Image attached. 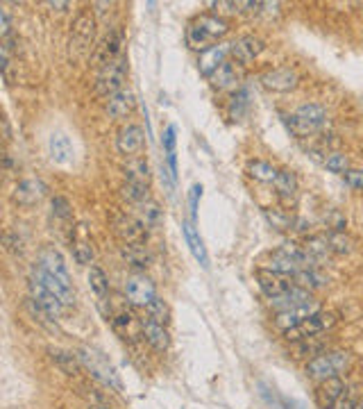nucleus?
<instances>
[{
  "mask_svg": "<svg viewBox=\"0 0 363 409\" xmlns=\"http://www.w3.org/2000/svg\"><path fill=\"white\" fill-rule=\"evenodd\" d=\"M230 32V23L223 16L214 14H200L198 19L191 21L189 30H186V41L195 51H207V48L216 46L223 41V36Z\"/></svg>",
  "mask_w": 363,
  "mask_h": 409,
  "instance_id": "f257e3e1",
  "label": "nucleus"
},
{
  "mask_svg": "<svg viewBox=\"0 0 363 409\" xmlns=\"http://www.w3.org/2000/svg\"><path fill=\"white\" fill-rule=\"evenodd\" d=\"M352 364V355L347 350H324L322 355L309 359L307 362V378L311 380H329V378H341L343 370Z\"/></svg>",
  "mask_w": 363,
  "mask_h": 409,
  "instance_id": "f03ea898",
  "label": "nucleus"
},
{
  "mask_svg": "<svg viewBox=\"0 0 363 409\" xmlns=\"http://www.w3.org/2000/svg\"><path fill=\"white\" fill-rule=\"evenodd\" d=\"M78 357H80L82 366L89 370V375L93 380H98L103 387H107L111 391H123V384H121L116 368L109 364V359L103 353L89 348V345H82V348L78 350Z\"/></svg>",
  "mask_w": 363,
  "mask_h": 409,
  "instance_id": "7ed1b4c3",
  "label": "nucleus"
},
{
  "mask_svg": "<svg viewBox=\"0 0 363 409\" xmlns=\"http://www.w3.org/2000/svg\"><path fill=\"white\" fill-rule=\"evenodd\" d=\"M93 36H96V19L89 9H84L75 16L71 26V34H68L71 59H82L89 55L93 48Z\"/></svg>",
  "mask_w": 363,
  "mask_h": 409,
  "instance_id": "20e7f679",
  "label": "nucleus"
},
{
  "mask_svg": "<svg viewBox=\"0 0 363 409\" xmlns=\"http://www.w3.org/2000/svg\"><path fill=\"white\" fill-rule=\"evenodd\" d=\"M289 118V128L295 136H311L320 132L324 123H327V109L318 103H307L300 105Z\"/></svg>",
  "mask_w": 363,
  "mask_h": 409,
  "instance_id": "39448f33",
  "label": "nucleus"
},
{
  "mask_svg": "<svg viewBox=\"0 0 363 409\" xmlns=\"http://www.w3.org/2000/svg\"><path fill=\"white\" fill-rule=\"evenodd\" d=\"M125 80H128V57L121 55L118 59L109 61L107 66L100 69V73L96 76L93 94H96V96L111 98V96L118 94V91L123 89Z\"/></svg>",
  "mask_w": 363,
  "mask_h": 409,
  "instance_id": "423d86ee",
  "label": "nucleus"
},
{
  "mask_svg": "<svg viewBox=\"0 0 363 409\" xmlns=\"http://www.w3.org/2000/svg\"><path fill=\"white\" fill-rule=\"evenodd\" d=\"M125 298H128L132 307L148 309L159 296H157L155 282L148 276H143V273H132V276H128V280H125Z\"/></svg>",
  "mask_w": 363,
  "mask_h": 409,
  "instance_id": "0eeeda50",
  "label": "nucleus"
},
{
  "mask_svg": "<svg viewBox=\"0 0 363 409\" xmlns=\"http://www.w3.org/2000/svg\"><path fill=\"white\" fill-rule=\"evenodd\" d=\"M334 323H336V314L322 312V309H320V312H316L314 316H309L300 325L286 330L284 337H286V341L295 343V341H302V339H309V337H318V334H322V332H327L329 328H334Z\"/></svg>",
  "mask_w": 363,
  "mask_h": 409,
  "instance_id": "6e6552de",
  "label": "nucleus"
},
{
  "mask_svg": "<svg viewBox=\"0 0 363 409\" xmlns=\"http://www.w3.org/2000/svg\"><path fill=\"white\" fill-rule=\"evenodd\" d=\"M111 228H114V234L123 241V246L145 243L148 239V228L141 221H136L128 214H116L111 218Z\"/></svg>",
  "mask_w": 363,
  "mask_h": 409,
  "instance_id": "1a4fd4ad",
  "label": "nucleus"
},
{
  "mask_svg": "<svg viewBox=\"0 0 363 409\" xmlns=\"http://www.w3.org/2000/svg\"><path fill=\"white\" fill-rule=\"evenodd\" d=\"M28 291H30V298L53 318H57L66 309V305L61 303L57 296L50 291L41 280H36L34 276H28Z\"/></svg>",
  "mask_w": 363,
  "mask_h": 409,
  "instance_id": "9d476101",
  "label": "nucleus"
},
{
  "mask_svg": "<svg viewBox=\"0 0 363 409\" xmlns=\"http://www.w3.org/2000/svg\"><path fill=\"white\" fill-rule=\"evenodd\" d=\"M230 57H232V44L230 41H220V44L211 46V48H207V51L200 53L198 71L203 73L205 78H211Z\"/></svg>",
  "mask_w": 363,
  "mask_h": 409,
  "instance_id": "9b49d317",
  "label": "nucleus"
},
{
  "mask_svg": "<svg viewBox=\"0 0 363 409\" xmlns=\"http://www.w3.org/2000/svg\"><path fill=\"white\" fill-rule=\"evenodd\" d=\"M297 82H300V76H297V71L291 66L270 69L261 76V84H264L268 91H275V94H289L295 89Z\"/></svg>",
  "mask_w": 363,
  "mask_h": 409,
  "instance_id": "f8f14e48",
  "label": "nucleus"
},
{
  "mask_svg": "<svg viewBox=\"0 0 363 409\" xmlns=\"http://www.w3.org/2000/svg\"><path fill=\"white\" fill-rule=\"evenodd\" d=\"M48 193L46 182L39 178H28V180H21L14 191H11V201L21 207H32L36 203H41Z\"/></svg>",
  "mask_w": 363,
  "mask_h": 409,
  "instance_id": "ddd939ff",
  "label": "nucleus"
},
{
  "mask_svg": "<svg viewBox=\"0 0 363 409\" xmlns=\"http://www.w3.org/2000/svg\"><path fill=\"white\" fill-rule=\"evenodd\" d=\"M36 257H39V266H41L46 273H50V276L57 278L59 282H64V284H68V287H73L68 266H66L64 257H61V253L57 251L55 246H44Z\"/></svg>",
  "mask_w": 363,
  "mask_h": 409,
  "instance_id": "4468645a",
  "label": "nucleus"
},
{
  "mask_svg": "<svg viewBox=\"0 0 363 409\" xmlns=\"http://www.w3.org/2000/svg\"><path fill=\"white\" fill-rule=\"evenodd\" d=\"M123 44H125V34H123V30H121V28L109 30L105 39L98 44L96 53H93V61H96V64H100V69L107 66L109 61H114V59H118V57L123 55V53H121Z\"/></svg>",
  "mask_w": 363,
  "mask_h": 409,
  "instance_id": "2eb2a0df",
  "label": "nucleus"
},
{
  "mask_svg": "<svg viewBox=\"0 0 363 409\" xmlns=\"http://www.w3.org/2000/svg\"><path fill=\"white\" fill-rule=\"evenodd\" d=\"M347 391L345 382L341 378H329L318 382V387L314 391V403L318 409H334L336 403L343 398V393Z\"/></svg>",
  "mask_w": 363,
  "mask_h": 409,
  "instance_id": "dca6fc26",
  "label": "nucleus"
},
{
  "mask_svg": "<svg viewBox=\"0 0 363 409\" xmlns=\"http://www.w3.org/2000/svg\"><path fill=\"white\" fill-rule=\"evenodd\" d=\"M143 143H145V134H143L141 126H134V123L125 126L116 136V148H118V153L125 157L139 155L143 151Z\"/></svg>",
  "mask_w": 363,
  "mask_h": 409,
  "instance_id": "f3484780",
  "label": "nucleus"
},
{
  "mask_svg": "<svg viewBox=\"0 0 363 409\" xmlns=\"http://www.w3.org/2000/svg\"><path fill=\"white\" fill-rule=\"evenodd\" d=\"M257 284H259V289L264 291L266 298L275 301V298H280V296H284L286 291H289L293 284L286 280L284 276H277V273H272L268 268H257Z\"/></svg>",
  "mask_w": 363,
  "mask_h": 409,
  "instance_id": "a211bd4d",
  "label": "nucleus"
},
{
  "mask_svg": "<svg viewBox=\"0 0 363 409\" xmlns=\"http://www.w3.org/2000/svg\"><path fill=\"white\" fill-rule=\"evenodd\" d=\"M264 41L259 39V36L255 34H245L241 36V39L232 41V59L239 61V64H250L255 57H259L261 53H264Z\"/></svg>",
  "mask_w": 363,
  "mask_h": 409,
  "instance_id": "6ab92c4d",
  "label": "nucleus"
},
{
  "mask_svg": "<svg viewBox=\"0 0 363 409\" xmlns=\"http://www.w3.org/2000/svg\"><path fill=\"white\" fill-rule=\"evenodd\" d=\"M316 312H320V305L318 301H311V303H305L300 307H293V309H286V312H277V318H275V323L277 328H282L284 332L291 330L295 325H300L302 320H307L309 316H314Z\"/></svg>",
  "mask_w": 363,
  "mask_h": 409,
  "instance_id": "aec40b11",
  "label": "nucleus"
},
{
  "mask_svg": "<svg viewBox=\"0 0 363 409\" xmlns=\"http://www.w3.org/2000/svg\"><path fill=\"white\" fill-rule=\"evenodd\" d=\"M30 276H34L36 280H41L46 287L53 291L66 307L75 305V291H73V287H68V284H64V282H59L57 278H53V276H50V273H46L39 264H34V266L30 268Z\"/></svg>",
  "mask_w": 363,
  "mask_h": 409,
  "instance_id": "412c9836",
  "label": "nucleus"
},
{
  "mask_svg": "<svg viewBox=\"0 0 363 409\" xmlns=\"http://www.w3.org/2000/svg\"><path fill=\"white\" fill-rule=\"evenodd\" d=\"M241 80H243V64H239V61L234 59H227L214 76L209 78L214 89H230V86H236Z\"/></svg>",
  "mask_w": 363,
  "mask_h": 409,
  "instance_id": "4be33fe9",
  "label": "nucleus"
},
{
  "mask_svg": "<svg viewBox=\"0 0 363 409\" xmlns=\"http://www.w3.org/2000/svg\"><path fill=\"white\" fill-rule=\"evenodd\" d=\"M136 107V98L130 89H121L118 94H114L107 101V116L114 118V121H121V118H128Z\"/></svg>",
  "mask_w": 363,
  "mask_h": 409,
  "instance_id": "5701e85b",
  "label": "nucleus"
},
{
  "mask_svg": "<svg viewBox=\"0 0 363 409\" xmlns=\"http://www.w3.org/2000/svg\"><path fill=\"white\" fill-rule=\"evenodd\" d=\"M48 153H50V157H53L55 164H68V162H73V155H75L73 143H71V139L64 132H53V134H50Z\"/></svg>",
  "mask_w": 363,
  "mask_h": 409,
  "instance_id": "b1692460",
  "label": "nucleus"
},
{
  "mask_svg": "<svg viewBox=\"0 0 363 409\" xmlns=\"http://www.w3.org/2000/svg\"><path fill=\"white\" fill-rule=\"evenodd\" d=\"M141 323H143V330H141L143 339H145L150 345H153L157 353H166V350L170 348V337H168L166 325L155 323V320H150V318L141 320Z\"/></svg>",
  "mask_w": 363,
  "mask_h": 409,
  "instance_id": "393cba45",
  "label": "nucleus"
},
{
  "mask_svg": "<svg viewBox=\"0 0 363 409\" xmlns=\"http://www.w3.org/2000/svg\"><path fill=\"white\" fill-rule=\"evenodd\" d=\"M182 232H184V241H186V246H189L191 255H193L205 268H209V255H207L205 241H203V237H200V232L195 230L193 223H191V221H184V223H182Z\"/></svg>",
  "mask_w": 363,
  "mask_h": 409,
  "instance_id": "a878e982",
  "label": "nucleus"
},
{
  "mask_svg": "<svg viewBox=\"0 0 363 409\" xmlns=\"http://www.w3.org/2000/svg\"><path fill=\"white\" fill-rule=\"evenodd\" d=\"M311 301H314L311 291H307V289H302V287H297V284H293V287L286 291L284 296H280V298H275V301H270V303H272L275 309H277V312H286V309L300 307V305L311 303Z\"/></svg>",
  "mask_w": 363,
  "mask_h": 409,
  "instance_id": "bb28decb",
  "label": "nucleus"
},
{
  "mask_svg": "<svg viewBox=\"0 0 363 409\" xmlns=\"http://www.w3.org/2000/svg\"><path fill=\"white\" fill-rule=\"evenodd\" d=\"M48 355L50 359L55 362V366L61 370V373H66V375H78L80 373V357L71 353V350H61V348H48Z\"/></svg>",
  "mask_w": 363,
  "mask_h": 409,
  "instance_id": "cd10ccee",
  "label": "nucleus"
},
{
  "mask_svg": "<svg viewBox=\"0 0 363 409\" xmlns=\"http://www.w3.org/2000/svg\"><path fill=\"white\" fill-rule=\"evenodd\" d=\"M324 348H327V341L322 339V334H318V337H309V339H302V341H295V345L291 348V355L293 359H314L318 355L324 353Z\"/></svg>",
  "mask_w": 363,
  "mask_h": 409,
  "instance_id": "c85d7f7f",
  "label": "nucleus"
},
{
  "mask_svg": "<svg viewBox=\"0 0 363 409\" xmlns=\"http://www.w3.org/2000/svg\"><path fill=\"white\" fill-rule=\"evenodd\" d=\"M275 184V189H277V196L282 198L284 203H291L297 198V178H295V173L289 171V168H284L277 173V180L272 182Z\"/></svg>",
  "mask_w": 363,
  "mask_h": 409,
  "instance_id": "c756f323",
  "label": "nucleus"
},
{
  "mask_svg": "<svg viewBox=\"0 0 363 409\" xmlns=\"http://www.w3.org/2000/svg\"><path fill=\"white\" fill-rule=\"evenodd\" d=\"M121 257H123L130 266H136V268H148L150 262H153V255H150V251L145 248V243L123 246V248H121Z\"/></svg>",
  "mask_w": 363,
  "mask_h": 409,
  "instance_id": "7c9ffc66",
  "label": "nucleus"
},
{
  "mask_svg": "<svg viewBox=\"0 0 363 409\" xmlns=\"http://www.w3.org/2000/svg\"><path fill=\"white\" fill-rule=\"evenodd\" d=\"M178 130L175 126H168L164 130V136H161V146H164V155H166V166L170 171V178L178 180V153H175V143H178Z\"/></svg>",
  "mask_w": 363,
  "mask_h": 409,
  "instance_id": "2f4dec72",
  "label": "nucleus"
},
{
  "mask_svg": "<svg viewBox=\"0 0 363 409\" xmlns=\"http://www.w3.org/2000/svg\"><path fill=\"white\" fill-rule=\"evenodd\" d=\"M268 271H272V273H277V276H291V278H295L297 276V271H302L300 268L291 257H286L284 253H280V251H275L272 255H270V262H268Z\"/></svg>",
  "mask_w": 363,
  "mask_h": 409,
  "instance_id": "473e14b6",
  "label": "nucleus"
},
{
  "mask_svg": "<svg viewBox=\"0 0 363 409\" xmlns=\"http://www.w3.org/2000/svg\"><path fill=\"white\" fill-rule=\"evenodd\" d=\"M125 178H128V182L148 184V180H150V166H148L145 159L132 157L130 162L125 164Z\"/></svg>",
  "mask_w": 363,
  "mask_h": 409,
  "instance_id": "72a5a7b5",
  "label": "nucleus"
},
{
  "mask_svg": "<svg viewBox=\"0 0 363 409\" xmlns=\"http://www.w3.org/2000/svg\"><path fill=\"white\" fill-rule=\"evenodd\" d=\"M295 284L307 289V291H316V289H322L324 284H327V278L320 276L316 268H302V271H297Z\"/></svg>",
  "mask_w": 363,
  "mask_h": 409,
  "instance_id": "f704fd0d",
  "label": "nucleus"
},
{
  "mask_svg": "<svg viewBox=\"0 0 363 409\" xmlns=\"http://www.w3.org/2000/svg\"><path fill=\"white\" fill-rule=\"evenodd\" d=\"M247 173H250V178H255L259 182H275L280 171L272 164L264 162V159H252V162L247 164Z\"/></svg>",
  "mask_w": 363,
  "mask_h": 409,
  "instance_id": "c9c22d12",
  "label": "nucleus"
},
{
  "mask_svg": "<svg viewBox=\"0 0 363 409\" xmlns=\"http://www.w3.org/2000/svg\"><path fill=\"white\" fill-rule=\"evenodd\" d=\"M89 287L96 293L98 301H105L107 293H109V280H107V273L100 268V266H91L89 268Z\"/></svg>",
  "mask_w": 363,
  "mask_h": 409,
  "instance_id": "e433bc0d",
  "label": "nucleus"
},
{
  "mask_svg": "<svg viewBox=\"0 0 363 409\" xmlns=\"http://www.w3.org/2000/svg\"><path fill=\"white\" fill-rule=\"evenodd\" d=\"M123 198H128V201L134 205H143L150 201V189H148V184L128 182V184H123Z\"/></svg>",
  "mask_w": 363,
  "mask_h": 409,
  "instance_id": "4c0bfd02",
  "label": "nucleus"
},
{
  "mask_svg": "<svg viewBox=\"0 0 363 409\" xmlns=\"http://www.w3.org/2000/svg\"><path fill=\"white\" fill-rule=\"evenodd\" d=\"M264 216L275 230H293L295 228V218L291 214L282 212V209H272V212H270V209H266Z\"/></svg>",
  "mask_w": 363,
  "mask_h": 409,
  "instance_id": "58836bf2",
  "label": "nucleus"
},
{
  "mask_svg": "<svg viewBox=\"0 0 363 409\" xmlns=\"http://www.w3.org/2000/svg\"><path fill=\"white\" fill-rule=\"evenodd\" d=\"M305 251L309 253V257L318 262V259L327 257L332 251H329V243H327V237H309L307 243H305Z\"/></svg>",
  "mask_w": 363,
  "mask_h": 409,
  "instance_id": "ea45409f",
  "label": "nucleus"
},
{
  "mask_svg": "<svg viewBox=\"0 0 363 409\" xmlns=\"http://www.w3.org/2000/svg\"><path fill=\"white\" fill-rule=\"evenodd\" d=\"M324 168L334 173V176H345L349 171V157L345 153H329L324 157Z\"/></svg>",
  "mask_w": 363,
  "mask_h": 409,
  "instance_id": "a19ab883",
  "label": "nucleus"
},
{
  "mask_svg": "<svg viewBox=\"0 0 363 409\" xmlns=\"http://www.w3.org/2000/svg\"><path fill=\"white\" fill-rule=\"evenodd\" d=\"M327 243H329V251L336 253V255L352 253V239H349L345 232H329L327 234Z\"/></svg>",
  "mask_w": 363,
  "mask_h": 409,
  "instance_id": "79ce46f5",
  "label": "nucleus"
},
{
  "mask_svg": "<svg viewBox=\"0 0 363 409\" xmlns=\"http://www.w3.org/2000/svg\"><path fill=\"white\" fill-rule=\"evenodd\" d=\"M141 207V223L145 228H157L159 223H161V209L155 201H148Z\"/></svg>",
  "mask_w": 363,
  "mask_h": 409,
  "instance_id": "37998d69",
  "label": "nucleus"
},
{
  "mask_svg": "<svg viewBox=\"0 0 363 409\" xmlns=\"http://www.w3.org/2000/svg\"><path fill=\"white\" fill-rule=\"evenodd\" d=\"M148 318L150 320H155V323H161V325H166L168 320H170V309H168V305L161 301V298H157L153 305H150L148 309Z\"/></svg>",
  "mask_w": 363,
  "mask_h": 409,
  "instance_id": "c03bdc74",
  "label": "nucleus"
},
{
  "mask_svg": "<svg viewBox=\"0 0 363 409\" xmlns=\"http://www.w3.org/2000/svg\"><path fill=\"white\" fill-rule=\"evenodd\" d=\"M73 257L78 264H91L93 262V246L86 241H78L73 246Z\"/></svg>",
  "mask_w": 363,
  "mask_h": 409,
  "instance_id": "a18cd8bd",
  "label": "nucleus"
},
{
  "mask_svg": "<svg viewBox=\"0 0 363 409\" xmlns=\"http://www.w3.org/2000/svg\"><path fill=\"white\" fill-rule=\"evenodd\" d=\"M50 207H53V214H55V218L71 221V216H73V209H71V203L66 201L64 196H55V198H53V203H50Z\"/></svg>",
  "mask_w": 363,
  "mask_h": 409,
  "instance_id": "49530a36",
  "label": "nucleus"
},
{
  "mask_svg": "<svg viewBox=\"0 0 363 409\" xmlns=\"http://www.w3.org/2000/svg\"><path fill=\"white\" fill-rule=\"evenodd\" d=\"M345 184L354 191H363V168H349L345 173Z\"/></svg>",
  "mask_w": 363,
  "mask_h": 409,
  "instance_id": "de8ad7c7",
  "label": "nucleus"
},
{
  "mask_svg": "<svg viewBox=\"0 0 363 409\" xmlns=\"http://www.w3.org/2000/svg\"><path fill=\"white\" fill-rule=\"evenodd\" d=\"M200 198H203V184H193L191 191H189V207H191V218H193V221H195V216H198Z\"/></svg>",
  "mask_w": 363,
  "mask_h": 409,
  "instance_id": "09e8293b",
  "label": "nucleus"
},
{
  "mask_svg": "<svg viewBox=\"0 0 363 409\" xmlns=\"http://www.w3.org/2000/svg\"><path fill=\"white\" fill-rule=\"evenodd\" d=\"M359 403H361V400L357 398L354 393H347V391H345V393H343V398H341L339 403H336L334 409H357Z\"/></svg>",
  "mask_w": 363,
  "mask_h": 409,
  "instance_id": "8fccbe9b",
  "label": "nucleus"
},
{
  "mask_svg": "<svg viewBox=\"0 0 363 409\" xmlns=\"http://www.w3.org/2000/svg\"><path fill=\"white\" fill-rule=\"evenodd\" d=\"M11 32V21H9V11L7 9H0V34L3 39H7Z\"/></svg>",
  "mask_w": 363,
  "mask_h": 409,
  "instance_id": "3c124183",
  "label": "nucleus"
},
{
  "mask_svg": "<svg viewBox=\"0 0 363 409\" xmlns=\"http://www.w3.org/2000/svg\"><path fill=\"white\" fill-rule=\"evenodd\" d=\"M282 409H307V407L295 398H282Z\"/></svg>",
  "mask_w": 363,
  "mask_h": 409,
  "instance_id": "603ef678",
  "label": "nucleus"
},
{
  "mask_svg": "<svg viewBox=\"0 0 363 409\" xmlns=\"http://www.w3.org/2000/svg\"><path fill=\"white\" fill-rule=\"evenodd\" d=\"M46 7H55L59 11H64V9H68V3H46Z\"/></svg>",
  "mask_w": 363,
  "mask_h": 409,
  "instance_id": "864d4df0",
  "label": "nucleus"
},
{
  "mask_svg": "<svg viewBox=\"0 0 363 409\" xmlns=\"http://www.w3.org/2000/svg\"><path fill=\"white\" fill-rule=\"evenodd\" d=\"M357 409H363V400H361V403H359V407H357Z\"/></svg>",
  "mask_w": 363,
  "mask_h": 409,
  "instance_id": "5fc2aeb1",
  "label": "nucleus"
}]
</instances>
